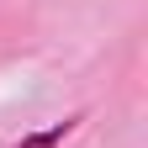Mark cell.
Here are the masks:
<instances>
[{
  "mask_svg": "<svg viewBox=\"0 0 148 148\" xmlns=\"http://www.w3.org/2000/svg\"><path fill=\"white\" fill-rule=\"evenodd\" d=\"M69 127H74V122H58V127H48V132H37V138H27L21 148H53V143H58V138L69 132Z\"/></svg>",
  "mask_w": 148,
  "mask_h": 148,
  "instance_id": "cell-1",
  "label": "cell"
}]
</instances>
